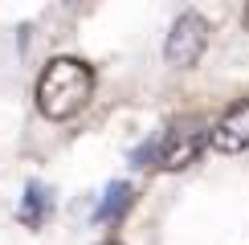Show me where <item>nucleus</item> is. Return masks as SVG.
<instances>
[{
  "label": "nucleus",
  "instance_id": "obj_6",
  "mask_svg": "<svg viewBox=\"0 0 249 245\" xmlns=\"http://www.w3.org/2000/svg\"><path fill=\"white\" fill-rule=\"evenodd\" d=\"M135 204V188L131 184H110L107 188V196H102V204H98V212H94V221H102V225H110V221H123V212H127Z\"/></svg>",
  "mask_w": 249,
  "mask_h": 245
},
{
  "label": "nucleus",
  "instance_id": "obj_3",
  "mask_svg": "<svg viewBox=\"0 0 249 245\" xmlns=\"http://www.w3.org/2000/svg\"><path fill=\"white\" fill-rule=\"evenodd\" d=\"M204 139H209L204 135V122H196V119L176 122L168 135L160 139V147H155V163H160L163 172L188 168V163H196V156L204 151Z\"/></svg>",
  "mask_w": 249,
  "mask_h": 245
},
{
  "label": "nucleus",
  "instance_id": "obj_4",
  "mask_svg": "<svg viewBox=\"0 0 249 245\" xmlns=\"http://www.w3.org/2000/svg\"><path fill=\"white\" fill-rule=\"evenodd\" d=\"M209 143H213V151H221V156H237V151L249 147V102L245 98L233 102V106L216 119V127L209 131Z\"/></svg>",
  "mask_w": 249,
  "mask_h": 245
},
{
  "label": "nucleus",
  "instance_id": "obj_5",
  "mask_svg": "<svg viewBox=\"0 0 249 245\" xmlns=\"http://www.w3.org/2000/svg\"><path fill=\"white\" fill-rule=\"evenodd\" d=\"M49 212H53L49 188H41V184H29V188H25V196H20V209H17L20 225H29V229H41V225L49 221Z\"/></svg>",
  "mask_w": 249,
  "mask_h": 245
},
{
  "label": "nucleus",
  "instance_id": "obj_7",
  "mask_svg": "<svg viewBox=\"0 0 249 245\" xmlns=\"http://www.w3.org/2000/svg\"><path fill=\"white\" fill-rule=\"evenodd\" d=\"M245 29H249V4H245Z\"/></svg>",
  "mask_w": 249,
  "mask_h": 245
},
{
  "label": "nucleus",
  "instance_id": "obj_2",
  "mask_svg": "<svg viewBox=\"0 0 249 245\" xmlns=\"http://www.w3.org/2000/svg\"><path fill=\"white\" fill-rule=\"evenodd\" d=\"M204 49H209V20H204L200 13H184V17L172 25L168 45H163L168 66H176V70H192L196 61L204 57Z\"/></svg>",
  "mask_w": 249,
  "mask_h": 245
},
{
  "label": "nucleus",
  "instance_id": "obj_1",
  "mask_svg": "<svg viewBox=\"0 0 249 245\" xmlns=\"http://www.w3.org/2000/svg\"><path fill=\"white\" fill-rule=\"evenodd\" d=\"M94 94V70L78 57H53L37 82V106L45 119H74Z\"/></svg>",
  "mask_w": 249,
  "mask_h": 245
}]
</instances>
